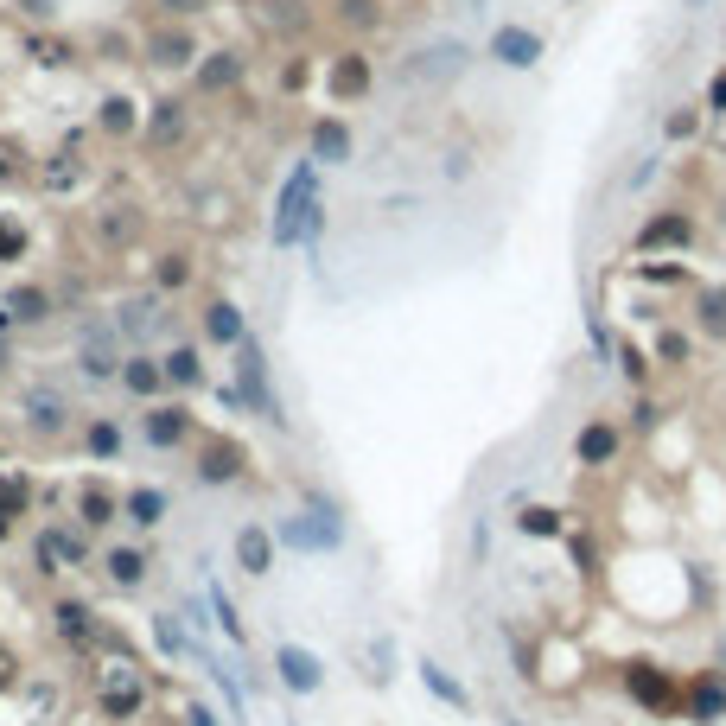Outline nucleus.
I'll return each mask as SVG.
<instances>
[{
	"label": "nucleus",
	"instance_id": "obj_1",
	"mask_svg": "<svg viewBox=\"0 0 726 726\" xmlns=\"http://www.w3.org/2000/svg\"><path fill=\"white\" fill-rule=\"evenodd\" d=\"M325 230V198H319V166L313 160H293V172L274 192V223H268V242L274 249H300V242H319Z\"/></svg>",
	"mask_w": 726,
	"mask_h": 726
},
{
	"label": "nucleus",
	"instance_id": "obj_2",
	"mask_svg": "<svg viewBox=\"0 0 726 726\" xmlns=\"http://www.w3.org/2000/svg\"><path fill=\"white\" fill-rule=\"evenodd\" d=\"M185 459H192V478L211 484V491L249 478V446H242L230 427H198V440L185 446Z\"/></svg>",
	"mask_w": 726,
	"mask_h": 726
},
{
	"label": "nucleus",
	"instance_id": "obj_3",
	"mask_svg": "<svg viewBox=\"0 0 726 726\" xmlns=\"http://www.w3.org/2000/svg\"><path fill=\"white\" fill-rule=\"evenodd\" d=\"M147 701H153V688H147V669L141 663H109L96 676V714L109 720V726L147 720Z\"/></svg>",
	"mask_w": 726,
	"mask_h": 726
},
{
	"label": "nucleus",
	"instance_id": "obj_4",
	"mask_svg": "<svg viewBox=\"0 0 726 726\" xmlns=\"http://www.w3.org/2000/svg\"><path fill=\"white\" fill-rule=\"evenodd\" d=\"M20 427L39 446H58V440H71L77 427H83V414L71 408V395L64 389H51V383H32L26 389V402H20Z\"/></svg>",
	"mask_w": 726,
	"mask_h": 726
},
{
	"label": "nucleus",
	"instance_id": "obj_5",
	"mask_svg": "<svg viewBox=\"0 0 726 726\" xmlns=\"http://www.w3.org/2000/svg\"><path fill=\"white\" fill-rule=\"evenodd\" d=\"M618 682H625V695L644 707V714H656V720H676V714H682V676H676V669H663V663H650V656H637V663L618 669Z\"/></svg>",
	"mask_w": 726,
	"mask_h": 726
},
{
	"label": "nucleus",
	"instance_id": "obj_6",
	"mask_svg": "<svg viewBox=\"0 0 726 726\" xmlns=\"http://www.w3.org/2000/svg\"><path fill=\"white\" fill-rule=\"evenodd\" d=\"M96 548H90V529L83 523H45L39 542H32V574L39 580H58L71 574V567H90Z\"/></svg>",
	"mask_w": 726,
	"mask_h": 726
},
{
	"label": "nucleus",
	"instance_id": "obj_7",
	"mask_svg": "<svg viewBox=\"0 0 726 726\" xmlns=\"http://www.w3.org/2000/svg\"><path fill=\"white\" fill-rule=\"evenodd\" d=\"M90 236L102 255H134V242L147 236V204L141 198H102L90 211Z\"/></svg>",
	"mask_w": 726,
	"mask_h": 726
},
{
	"label": "nucleus",
	"instance_id": "obj_8",
	"mask_svg": "<svg viewBox=\"0 0 726 726\" xmlns=\"http://www.w3.org/2000/svg\"><path fill=\"white\" fill-rule=\"evenodd\" d=\"M141 440L153 453H185V446L198 440V414L185 395H160V402L141 408Z\"/></svg>",
	"mask_w": 726,
	"mask_h": 726
},
{
	"label": "nucleus",
	"instance_id": "obj_9",
	"mask_svg": "<svg viewBox=\"0 0 726 726\" xmlns=\"http://www.w3.org/2000/svg\"><path fill=\"white\" fill-rule=\"evenodd\" d=\"M192 134H198V109H192L185 96H160V102H147V128H141V147H147V153L172 160L179 147H192Z\"/></svg>",
	"mask_w": 726,
	"mask_h": 726
},
{
	"label": "nucleus",
	"instance_id": "obj_10",
	"mask_svg": "<svg viewBox=\"0 0 726 726\" xmlns=\"http://www.w3.org/2000/svg\"><path fill=\"white\" fill-rule=\"evenodd\" d=\"M695 242H701V223H695V211H682V204H669V211H656L631 230L637 255H688Z\"/></svg>",
	"mask_w": 726,
	"mask_h": 726
},
{
	"label": "nucleus",
	"instance_id": "obj_11",
	"mask_svg": "<svg viewBox=\"0 0 726 726\" xmlns=\"http://www.w3.org/2000/svg\"><path fill=\"white\" fill-rule=\"evenodd\" d=\"M376 90V64H370V51H357V45H344L325 58V102L332 109H357V102H370Z\"/></svg>",
	"mask_w": 726,
	"mask_h": 726
},
{
	"label": "nucleus",
	"instance_id": "obj_12",
	"mask_svg": "<svg viewBox=\"0 0 726 726\" xmlns=\"http://www.w3.org/2000/svg\"><path fill=\"white\" fill-rule=\"evenodd\" d=\"M141 58L153 64V71H198L204 45H198L192 20H153L147 39H141Z\"/></svg>",
	"mask_w": 726,
	"mask_h": 726
},
{
	"label": "nucleus",
	"instance_id": "obj_13",
	"mask_svg": "<svg viewBox=\"0 0 726 726\" xmlns=\"http://www.w3.org/2000/svg\"><path fill=\"white\" fill-rule=\"evenodd\" d=\"M58 293H51L45 281H13L7 293H0V332H45L51 319H58Z\"/></svg>",
	"mask_w": 726,
	"mask_h": 726
},
{
	"label": "nucleus",
	"instance_id": "obj_14",
	"mask_svg": "<svg viewBox=\"0 0 726 726\" xmlns=\"http://www.w3.org/2000/svg\"><path fill=\"white\" fill-rule=\"evenodd\" d=\"M281 542L293 548V555H338L344 523H338V510L325 504V497H313V510H306V516H287V523H281Z\"/></svg>",
	"mask_w": 726,
	"mask_h": 726
},
{
	"label": "nucleus",
	"instance_id": "obj_15",
	"mask_svg": "<svg viewBox=\"0 0 726 726\" xmlns=\"http://www.w3.org/2000/svg\"><path fill=\"white\" fill-rule=\"evenodd\" d=\"M141 128H147V102L141 96H128V90H109L96 102V134L109 147H134L141 141Z\"/></svg>",
	"mask_w": 726,
	"mask_h": 726
},
{
	"label": "nucleus",
	"instance_id": "obj_16",
	"mask_svg": "<svg viewBox=\"0 0 726 726\" xmlns=\"http://www.w3.org/2000/svg\"><path fill=\"white\" fill-rule=\"evenodd\" d=\"M242 77H249V58H242L236 45H217V51H204V58H198V71H192V96L217 102V96L242 90Z\"/></svg>",
	"mask_w": 726,
	"mask_h": 726
},
{
	"label": "nucleus",
	"instance_id": "obj_17",
	"mask_svg": "<svg viewBox=\"0 0 726 726\" xmlns=\"http://www.w3.org/2000/svg\"><path fill=\"white\" fill-rule=\"evenodd\" d=\"M71 523H83L90 535L115 529V523H121V491H115L109 478H77V491H71Z\"/></svg>",
	"mask_w": 726,
	"mask_h": 726
},
{
	"label": "nucleus",
	"instance_id": "obj_18",
	"mask_svg": "<svg viewBox=\"0 0 726 726\" xmlns=\"http://www.w3.org/2000/svg\"><path fill=\"white\" fill-rule=\"evenodd\" d=\"M121 357H128V351H121V332H115V325H90V332L77 338V370L90 376V383H115V376H121Z\"/></svg>",
	"mask_w": 726,
	"mask_h": 726
},
{
	"label": "nucleus",
	"instance_id": "obj_19",
	"mask_svg": "<svg viewBox=\"0 0 726 726\" xmlns=\"http://www.w3.org/2000/svg\"><path fill=\"white\" fill-rule=\"evenodd\" d=\"M51 631H58V644H71V650H96V637H102V612H96L90 599L64 593L58 605H51Z\"/></svg>",
	"mask_w": 726,
	"mask_h": 726
},
{
	"label": "nucleus",
	"instance_id": "obj_20",
	"mask_svg": "<svg viewBox=\"0 0 726 726\" xmlns=\"http://www.w3.org/2000/svg\"><path fill=\"white\" fill-rule=\"evenodd\" d=\"M198 332L211 351H236L242 338H249V319H242V306L230 300V293H211V300L198 306Z\"/></svg>",
	"mask_w": 726,
	"mask_h": 726
},
{
	"label": "nucleus",
	"instance_id": "obj_21",
	"mask_svg": "<svg viewBox=\"0 0 726 726\" xmlns=\"http://www.w3.org/2000/svg\"><path fill=\"white\" fill-rule=\"evenodd\" d=\"M351 153H357V141H351V121H344L338 109L313 115V128H306V160H313V166H344Z\"/></svg>",
	"mask_w": 726,
	"mask_h": 726
},
{
	"label": "nucleus",
	"instance_id": "obj_22",
	"mask_svg": "<svg viewBox=\"0 0 726 726\" xmlns=\"http://www.w3.org/2000/svg\"><path fill=\"white\" fill-rule=\"evenodd\" d=\"M96 567H102V580H109L115 593H141L147 574H153V555H147L141 542H109L96 555Z\"/></svg>",
	"mask_w": 726,
	"mask_h": 726
},
{
	"label": "nucleus",
	"instance_id": "obj_23",
	"mask_svg": "<svg viewBox=\"0 0 726 726\" xmlns=\"http://www.w3.org/2000/svg\"><path fill=\"white\" fill-rule=\"evenodd\" d=\"M274 548H281V535L262 529V523H242L230 535V561H236V574H249V580H268L274 574Z\"/></svg>",
	"mask_w": 726,
	"mask_h": 726
},
{
	"label": "nucleus",
	"instance_id": "obj_24",
	"mask_svg": "<svg viewBox=\"0 0 726 726\" xmlns=\"http://www.w3.org/2000/svg\"><path fill=\"white\" fill-rule=\"evenodd\" d=\"M192 281H198V249L192 242H166V249L153 255V293H160V300H179Z\"/></svg>",
	"mask_w": 726,
	"mask_h": 726
},
{
	"label": "nucleus",
	"instance_id": "obj_25",
	"mask_svg": "<svg viewBox=\"0 0 726 726\" xmlns=\"http://www.w3.org/2000/svg\"><path fill=\"white\" fill-rule=\"evenodd\" d=\"M274 676H281L287 695H319V688H325V663L306 644H281V650H274Z\"/></svg>",
	"mask_w": 726,
	"mask_h": 726
},
{
	"label": "nucleus",
	"instance_id": "obj_26",
	"mask_svg": "<svg viewBox=\"0 0 726 726\" xmlns=\"http://www.w3.org/2000/svg\"><path fill=\"white\" fill-rule=\"evenodd\" d=\"M682 714L701 720V726L726 720V676H714V669H695V676L682 682Z\"/></svg>",
	"mask_w": 726,
	"mask_h": 726
},
{
	"label": "nucleus",
	"instance_id": "obj_27",
	"mask_svg": "<svg viewBox=\"0 0 726 726\" xmlns=\"http://www.w3.org/2000/svg\"><path fill=\"white\" fill-rule=\"evenodd\" d=\"M160 370H166V389H179V395H198L204 383H211V370H204V351H198L192 338L166 344V351H160Z\"/></svg>",
	"mask_w": 726,
	"mask_h": 726
},
{
	"label": "nucleus",
	"instance_id": "obj_28",
	"mask_svg": "<svg viewBox=\"0 0 726 726\" xmlns=\"http://www.w3.org/2000/svg\"><path fill=\"white\" fill-rule=\"evenodd\" d=\"M618 453H625V427H618V421H586L574 434V465H586V472L612 465Z\"/></svg>",
	"mask_w": 726,
	"mask_h": 726
},
{
	"label": "nucleus",
	"instance_id": "obj_29",
	"mask_svg": "<svg viewBox=\"0 0 726 726\" xmlns=\"http://www.w3.org/2000/svg\"><path fill=\"white\" fill-rule=\"evenodd\" d=\"M115 383L147 408V402H160V395H166V370H160V357H153V351H128V357H121V376H115Z\"/></svg>",
	"mask_w": 726,
	"mask_h": 726
},
{
	"label": "nucleus",
	"instance_id": "obj_30",
	"mask_svg": "<svg viewBox=\"0 0 726 726\" xmlns=\"http://www.w3.org/2000/svg\"><path fill=\"white\" fill-rule=\"evenodd\" d=\"M491 58L510 64V71H529V64L548 58V45H542V32H529V26H497L491 32Z\"/></svg>",
	"mask_w": 726,
	"mask_h": 726
},
{
	"label": "nucleus",
	"instance_id": "obj_31",
	"mask_svg": "<svg viewBox=\"0 0 726 726\" xmlns=\"http://www.w3.org/2000/svg\"><path fill=\"white\" fill-rule=\"evenodd\" d=\"M166 510H172V497L160 491V484H134V491H121V523H134V529H160L166 523Z\"/></svg>",
	"mask_w": 726,
	"mask_h": 726
},
{
	"label": "nucleus",
	"instance_id": "obj_32",
	"mask_svg": "<svg viewBox=\"0 0 726 726\" xmlns=\"http://www.w3.org/2000/svg\"><path fill=\"white\" fill-rule=\"evenodd\" d=\"M695 338H707V344H726V281H714V287H695Z\"/></svg>",
	"mask_w": 726,
	"mask_h": 726
},
{
	"label": "nucleus",
	"instance_id": "obj_33",
	"mask_svg": "<svg viewBox=\"0 0 726 726\" xmlns=\"http://www.w3.org/2000/svg\"><path fill=\"white\" fill-rule=\"evenodd\" d=\"M153 325H160V293H141V300H121V313H115V332L121 344H141Z\"/></svg>",
	"mask_w": 726,
	"mask_h": 726
},
{
	"label": "nucleus",
	"instance_id": "obj_34",
	"mask_svg": "<svg viewBox=\"0 0 726 726\" xmlns=\"http://www.w3.org/2000/svg\"><path fill=\"white\" fill-rule=\"evenodd\" d=\"M77 440H83V453H90L96 465H115V459H121V446H128V434H121L115 421H83V427H77Z\"/></svg>",
	"mask_w": 726,
	"mask_h": 726
},
{
	"label": "nucleus",
	"instance_id": "obj_35",
	"mask_svg": "<svg viewBox=\"0 0 726 726\" xmlns=\"http://www.w3.org/2000/svg\"><path fill=\"white\" fill-rule=\"evenodd\" d=\"M26 255H32V230L13 211H0V268H20Z\"/></svg>",
	"mask_w": 726,
	"mask_h": 726
},
{
	"label": "nucleus",
	"instance_id": "obj_36",
	"mask_svg": "<svg viewBox=\"0 0 726 726\" xmlns=\"http://www.w3.org/2000/svg\"><path fill=\"white\" fill-rule=\"evenodd\" d=\"M516 529H523V535H542V542H561V535H567V523H561L555 504H523V510H516Z\"/></svg>",
	"mask_w": 726,
	"mask_h": 726
},
{
	"label": "nucleus",
	"instance_id": "obj_37",
	"mask_svg": "<svg viewBox=\"0 0 726 726\" xmlns=\"http://www.w3.org/2000/svg\"><path fill=\"white\" fill-rule=\"evenodd\" d=\"M0 516H32V478L26 472H0Z\"/></svg>",
	"mask_w": 726,
	"mask_h": 726
},
{
	"label": "nucleus",
	"instance_id": "obj_38",
	"mask_svg": "<svg viewBox=\"0 0 726 726\" xmlns=\"http://www.w3.org/2000/svg\"><path fill=\"white\" fill-rule=\"evenodd\" d=\"M77 179H83V160H77V153H51V160L39 166V185H45V192H71Z\"/></svg>",
	"mask_w": 726,
	"mask_h": 726
},
{
	"label": "nucleus",
	"instance_id": "obj_39",
	"mask_svg": "<svg viewBox=\"0 0 726 726\" xmlns=\"http://www.w3.org/2000/svg\"><path fill=\"white\" fill-rule=\"evenodd\" d=\"M153 644H160V656H172V663H185V650H192V637L179 631V612H153Z\"/></svg>",
	"mask_w": 726,
	"mask_h": 726
},
{
	"label": "nucleus",
	"instance_id": "obj_40",
	"mask_svg": "<svg viewBox=\"0 0 726 726\" xmlns=\"http://www.w3.org/2000/svg\"><path fill=\"white\" fill-rule=\"evenodd\" d=\"M13 179H39V160L20 141H0V185H13Z\"/></svg>",
	"mask_w": 726,
	"mask_h": 726
},
{
	"label": "nucleus",
	"instance_id": "obj_41",
	"mask_svg": "<svg viewBox=\"0 0 726 726\" xmlns=\"http://www.w3.org/2000/svg\"><path fill=\"white\" fill-rule=\"evenodd\" d=\"M688 357H695V332H656V363H669V370H682Z\"/></svg>",
	"mask_w": 726,
	"mask_h": 726
},
{
	"label": "nucleus",
	"instance_id": "obj_42",
	"mask_svg": "<svg viewBox=\"0 0 726 726\" xmlns=\"http://www.w3.org/2000/svg\"><path fill=\"white\" fill-rule=\"evenodd\" d=\"M421 682H427V688H434V695H440V701H453V707H465V701H472V695H465V688H459L453 676H446V669H440V663H421Z\"/></svg>",
	"mask_w": 726,
	"mask_h": 726
},
{
	"label": "nucleus",
	"instance_id": "obj_43",
	"mask_svg": "<svg viewBox=\"0 0 726 726\" xmlns=\"http://www.w3.org/2000/svg\"><path fill=\"white\" fill-rule=\"evenodd\" d=\"M421 58H427V71H434V77H453L459 64H465V45H453V39H446V45H427Z\"/></svg>",
	"mask_w": 726,
	"mask_h": 726
},
{
	"label": "nucleus",
	"instance_id": "obj_44",
	"mask_svg": "<svg viewBox=\"0 0 726 726\" xmlns=\"http://www.w3.org/2000/svg\"><path fill=\"white\" fill-rule=\"evenodd\" d=\"M567 548H574L580 580H599V574H605V567H599V542H593V535H567Z\"/></svg>",
	"mask_w": 726,
	"mask_h": 726
},
{
	"label": "nucleus",
	"instance_id": "obj_45",
	"mask_svg": "<svg viewBox=\"0 0 726 726\" xmlns=\"http://www.w3.org/2000/svg\"><path fill=\"white\" fill-rule=\"evenodd\" d=\"M663 134H669V141H695V134H701V109H695V102H688V109H676V115L663 121Z\"/></svg>",
	"mask_w": 726,
	"mask_h": 726
},
{
	"label": "nucleus",
	"instance_id": "obj_46",
	"mask_svg": "<svg viewBox=\"0 0 726 726\" xmlns=\"http://www.w3.org/2000/svg\"><path fill=\"white\" fill-rule=\"evenodd\" d=\"M618 363H625V376H631L637 389H644V383H650V363H656V357H650V351H637V344H618Z\"/></svg>",
	"mask_w": 726,
	"mask_h": 726
},
{
	"label": "nucleus",
	"instance_id": "obj_47",
	"mask_svg": "<svg viewBox=\"0 0 726 726\" xmlns=\"http://www.w3.org/2000/svg\"><path fill=\"white\" fill-rule=\"evenodd\" d=\"M338 20L357 26V32H370L376 26V0H338Z\"/></svg>",
	"mask_w": 726,
	"mask_h": 726
},
{
	"label": "nucleus",
	"instance_id": "obj_48",
	"mask_svg": "<svg viewBox=\"0 0 726 726\" xmlns=\"http://www.w3.org/2000/svg\"><path fill=\"white\" fill-rule=\"evenodd\" d=\"M160 7V20H192V13H204L211 0H153Z\"/></svg>",
	"mask_w": 726,
	"mask_h": 726
},
{
	"label": "nucleus",
	"instance_id": "obj_49",
	"mask_svg": "<svg viewBox=\"0 0 726 726\" xmlns=\"http://www.w3.org/2000/svg\"><path fill=\"white\" fill-rule=\"evenodd\" d=\"M26 51L39 64H71V45H51V39H26Z\"/></svg>",
	"mask_w": 726,
	"mask_h": 726
},
{
	"label": "nucleus",
	"instance_id": "obj_50",
	"mask_svg": "<svg viewBox=\"0 0 726 726\" xmlns=\"http://www.w3.org/2000/svg\"><path fill=\"white\" fill-rule=\"evenodd\" d=\"M13 682H20V656H13V644L0 637V695H7Z\"/></svg>",
	"mask_w": 726,
	"mask_h": 726
},
{
	"label": "nucleus",
	"instance_id": "obj_51",
	"mask_svg": "<svg viewBox=\"0 0 726 726\" xmlns=\"http://www.w3.org/2000/svg\"><path fill=\"white\" fill-rule=\"evenodd\" d=\"M637 281H663V287H682L688 274H682V268H650V262H637Z\"/></svg>",
	"mask_w": 726,
	"mask_h": 726
},
{
	"label": "nucleus",
	"instance_id": "obj_52",
	"mask_svg": "<svg viewBox=\"0 0 726 726\" xmlns=\"http://www.w3.org/2000/svg\"><path fill=\"white\" fill-rule=\"evenodd\" d=\"M631 421H637V434H650V427H656V421H663V414H656V402H650V395H637V408H631Z\"/></svg>",
	"mask_w": 726,
	"mask_h": 726
},
{
	"label": "nucleus",
	"instance_id": "obj_53",
	"mask_svg": "<svg viewBox=\"0 0 726 726\" xmlns=\"http://www.w3.org/2000/svg\"><path fill=\"white\" fill-rule=\"evenodd\" d=\"M701 109H714V115H726V71H720L714 83H707V102H701Z\"/></svg>",
	"mask_w": 726,
	"mask_h": 726
},
{
	"label": "nucleus",
	"instance_id": "obj_54",
	"mask_svg": "<svg viewBox=\"0 0 726 726\" xmlns=\"http://www.w3.org/2000/svg\"><path fill=\"white\" fill-rule=\"evenodd\" d=\"M185 726H217V714L204 701H192V707H185Z\"/></svg>",
	"mask_w": 726,
	"mask_h": 726
},
{
	"label": "nucleus",
	"instance_id": "obj_55",
	"mask_svg": "<svg viewBox=\"0 0 726 726\" xmlns=\"http://www.w3.org/2000/svg\"><path fill=\"white\" fill-rule=\"evenodd\" d=\"M7 363H13V351H7V332H0V383H7Z\"/></svg>",
	"mask_w": 726,
	"mask_h": 726
},
{
	"label": "nucleus",
	"instance_id": "obj_56",
	"mask_svg": "<svg viewBox=\"0 0 726 726\" xmlns=\"http://www.w3.org/2000/svg\"><path fill=\"white\" fill-rule=\"evenodd\" d=\"M7 535H13V516H0V542H7Z\"/></svg>",
	"mask_w": 726,
	"mask_h": 726
}]
</instances>
